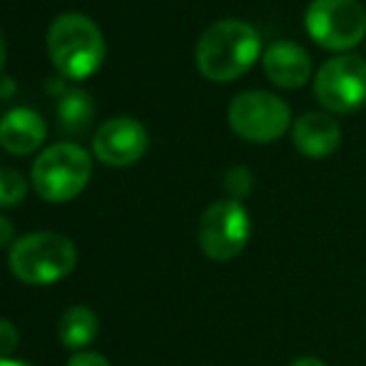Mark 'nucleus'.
Listing matches in <instances>:
<instances>
[{
	"mask_svg": "<svg viewBox=\"0 0 366 366\" xmlns=\"http://www.w3.org/2000/svg\"><path fill=\"white\" fill-rule=\"evenodd\" d=\"M28 194V182L18 169L0 167V207H18Z\"/></svg>",
	"mask_w": 366,
	"mask_h": 366,
	"instance_id": "2eb2a0df",
	"label": "nucleus"
},
{
	"mask_svg": "<svg viewBox=\"0 0 366 366\" xmlns=\"http://www.w3.org/2000/svg\"><path fill=\"white\" fill-rule=\"evenodd\" d=\"M252 234L249 212L237 199H217L199 217V249L212 262H229L244 252Z\"/></svg>",
	"mask_w": 366,
	"mask_h": 366,
	"instance_id": "0eeeda50",
	"label": "nucleus"
},
{
	"mask_svg": "<svg viewBox=\"0 0 366 366\" xmlns=\"http://www.w3.org/2000/svg\"><path fill=\"white\" fill-rule=\"evenodd\" d=\"M92 174V159L75 142H58L35 157L30 179L45 202H70L87 187Z\"/></svg>",
	"mask_w": 366,
	"mask_h": 366,
	"instance_id": "20e7f679",
	"label": "nucleus"
},
{
	"mask_svg": "<svg viewBox=\"0 0 366 366\" xmlns=\"http://www.w3.org/2000/svg\"><path fill=\"white\" fill-rule=\"evenodd\" d=\"M304 28L319 48L347 53L364 40L366 10L359 0H312Z\"/></svg>",
	"mask_w": 366,
	"mask_h": 366,
	"instance_id": "423d86ee",
	"label": "nucleus"
},
{
	"mask_svg": "<svg viewBox=\"0 0 366 366\" xmlns=\"http://www.w3.org/2000/svg\"><path fill=\"white\" fill-rule=\"evenodd\" d=\"M224 189L229 192V199H244L252 194V189H254V174H252L249 167H242V164H237V167L227 169L224 174Z\"/></svg>",
	"mask_w": 366,
	"mask_h": 366,
	"instance_id": "dca6fc26",
	"label": "nucleus"
},
{
	"mask_svg": "<svg viewBox=\"0 0 366 366\" xmlns=\"http://www.w3.org/2000/svg\"><path fill=\"white\" fill-rule=\"evenodd\" d=\"M262 68L272 85L282 90H299L312 77V58L302 45L292 40H277L262 55Z\"/></svg>",
	"mask_w": 366,
	"mask_h": 366,
	"instance_id": "9d476101",
	"label": "nucleus"
},
{
	"mask_svg": "<svg viewBox=\"0 0 366 366\" xmlns=\"http://www.w3.org/2000/svg\"><path fill=\"white\" fill-rule=\"evenodd\" d=\"M314 95L327 112L349 115L366 102V60L342 53L329 58L314 77Z\"/></svg>",
	"mask_w": 366,
	"mask_h": 366,
	"instance_id": "6e6552de",
	"label": "nucleus"
},
{
	"mask_svg": "<svg viewBox=\"0 0 366 366\" xmlns=\"http://www.w3.org/2000/svg\"><path fill=\"white\" fill-rule=\"evenodd\" d=\"M97 332H100V319H97V314L90 307H82V304L65 309L58 324L60 342H63L65 349H70L75 354L82 352L85 347H90L92 339L97 337Z\"/></svg>",
	"mask_w": 366,
	"mask_h": 366,
	"instance_id": "ddd939ff",
	"label": "nucleus"
},
{
	"mask_svg": "<svg viewBox=\"0 0 366 366\" xmlns=\"http://www.w3.org/2000/svg\"><path fill=\"white\" fill-rule=\"evenodd\" d=\"M292 142L304 157L324 159L342 145V127L329 112H304L292 125Z\"/></svg>",
	"mask_w": 366,
	"mask_h": 366,
	"instance_id": "9b49d317",
	"label": "nucleus"
},
{
	"mask_svg": "<svg viewBox=\"0 0 366 366\" xmlns=\"http://www.w3.org/2000/svg\"><path fill=\"white\" fill-rule=\"evenodd\" d=\"M227 120L237 137L254 145H269L290 130L292 110L274 92L247 90L232 97Z\"/></svg>",
	"mask_w": 366,
	"mask_h": 366,
	"instance_id": "39448f33",
	"label": "nucleus"
},
{
	"mask_svg": "<svg viewBox=\"0 0 366 366\" xmlns=\"http://www.w3.org/2000/svg\"><path fill=\"white\" fill-rule=\"evenodd\" d=\"M5 65V40H3V33H0V70Z\"/></svg>",
	"mask_w": 366,
	"mask_h": 366,
	"instance_id": "4be33fe9",
	"label": "nucleus"
},
{
	"mask_svg": "<svg viewBox=\"0 0 366 366\" xmlns=\"http://www.w3.org/2000/svg\"><path fill=\"white\" fill-rule=\"evenodd\" d=\"M18 342H20V334L15 329V324L10 319L0 317V359H8L18 349Z\"/></svg>",
	"mask_w": 366,
	"mask_h": 366,
	"instance_id": "f3484780",
	"label": "nucleus"
},
{
	"mask_svg": "<svg viewBox=\"0 0 366 366\" xmlns=\"http://www.w3.org/2000/svg\"><path fill=\"white\" fill-rule=\"evenodd\" d=\"M48 127L45 120L30 107H13L0 120V145L13 154H30L43 145Z\"/></svg>",
	"mask_w": 366,
	"mask_h": 366,
	"instance_id": "f8f14e48",
	"label": "nucleus"
},
{
	"mask_svg": "<svg viewBox=\"0 0 366 366\" xmlns=\"http://www.w3.org/2000/svg\"><path fill=\"white\" fill-rule=\"evenodd\" d=\"M58 120L60 127L70 135L87 130L92 120V100L85 90H68L58 105Z\"/></svg>",
	"mask_w": 366,
	"mask_h": 366,
	"instance_id": "4468645a",
	"label": "nucleus"
},
{
	"mask_svg": "<svg viewBox=\"0 0 366 366\" xmlns=\"http://www.w3.org/2000/svg\"><path fill=\"white\" fill-rule=\"evenodd\" d=\"M0 366H33V364L23 362V359H13V357H8V359H0Z\"/></svg>",
	"mask_w": 366,
	"mask_h": 366,
	"instance_id": "412c9836",
	"label": "nucleus"
},
{
	"mask_svg": "<svg viewBox=\"0 0 366 366\" xmlns=\"http://www.w3.org/2000/svg\"><path fill=\"white\" fill-rule=\"evenodd\" d=\"M68 366H110V362L97 352H77L70 357Z\"/></svg>",
	"mask_w": 366,
	"mask_h": 366,
	"instance_id": "a211bd4d",
	"label": "nucleus"
},
{
	"mask_svg": "<svg viewBox=\"0 0 366 366\" xmlns=\"http://www.w3.org/2000/svg\"><path fill=\"white\" fill-rule=\"evenodd\" d=\"M13 234H15L13 222L0 214V249H3V247H8V244H13Z\"/></svg>",
	"mask_w": 366,
	"mask_h": 366,
	"instance_id": "6ab92c4d",
	"label": "nucleus"
},
{
	"mask_svg": "<svg viewBox=\"0 0 366 366\" xmlns=\"http://www.w3.org/2000/svg\"><path fill=\"white\" fill-rule=\"evenodd\" d=\"M290 366H327V364L317 357H299V359H294Z\"/></svg>",
	"mask_w": 366,
	"mask_h": 366,
	"instance_id": "aec40b11",
	"label": "nucleus"
},
{
	"mask_svg": "<svg viewBox=\"0 0 366 366\" xmlns=\"http://www.w3.org/2000/svg\"><path fill=\"white\" fill-rule=\"evenodd\" d=\"M8 267L23 285L48 287L73 274L77 249L60 232H30L10 244Z\"/></svg>",
	"mask_w": 366,
	"mask_h": 366,
	"instance_id": "f03ea898",
	"label": "nucleus"
},
{
	"mask_svg": "<svg viewBox=\"0 0 366 366\" xmlns=\"http://www.w3.org/2000/svg\"><path fill=\"white\" fill-rule=\"evenodd\" d=\"M262 55V38L244 20H217L202 33L194 50L197 68L212 82H232L242 77Z\"/></svg>",
	"mask_w": 366,
	"mask_h": 366,
	"instance_id": "f257e3e1",
	"label": "nucleus"
},
{
	"mask_svg": "<svg viewBox=\"0 0 366 366\" xmlns=\"http://www.w3.org/2000/svg\"><path fill=\"white\" fill-rule=\"evenodd\" d=\"M48 53L65 77L85 80L102 65L105 38L82 13H63L48 28Z\"/></svg>",
	"mask_w": 366,
	"mask_h": 366,
	"instance_id": "7ed1b4c3",
	"label": "nucleus"
},
{
	"mask_svg": "<svg viewBox=\"0 0 366 366\" xmlns=\"http://www.w3.org/2000/svg\"><path fill=\"white\" fill-rule=\"evenodd\" d=\"M147 130L135 117H110L97 127L92 137V149L100 162L110 167H127L135 164L147 149Z\"/></svg>",
	"mask_w": 366,
	"mask_h": 366,
	"instance_id": "1a4fd4ad",
	"label": "nucleus"
}]
</instances>
